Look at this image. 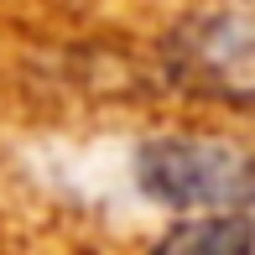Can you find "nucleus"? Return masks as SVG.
Masks as SVG:
<instances>
[{
  "instance_id": "2",
  "label": "nucleus",
  "mask_w": 255,
  "mask_h": 255,
  "mask_svg": "<svg viewBox=\"0 0 255 255\" xmlns=\"http://www.w3.org/2000/svg\"><path fill=\"white\" fill-rule=\"evenodd\" d=\"M188 89L224 104H255V10H214L172 37Z\"/></svg>"
},
{
  "instance_id": "1",
  "label": "nucleus",
  "mask_w": 255,
  "mask_h": 255,
  "mask_svg": "<svg viewBox=\"0 0 255 255\" xmlns=\"http://www.w3.org/2000/svg\"><path fill=\"white\" fill-rule=\"evenodd\" d=\"M146 198L188 214H245L255 208V156L208 135H161L135 156Z\"/></svg>"
},
{
  "instance_id": "3",
  "label": "nucleus",
  "mask_w": 255,
  "mask_h": 255,
  "mask_svg": "<svg viewBox=\"0 0 255 255\" xmlns=\"http://www.w3.org/2000/svg\"><path fill=\"white\" fill-rule=\"evenodd\" d=\"M151 255H255V224L240 214H203L177 224Z\"/></svg>"
}]
</instances>
